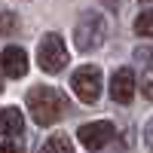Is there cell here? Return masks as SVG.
I'll return each mask as SVG.
<instances>
[{"mask_svg": "<svg viewBox=\"0 0 153 153\" xmlns=\"http://www.w3.org/2000/svg\"><path fill=\"white\" fill-rule=\"evenodd\" d=\"M141 3H150V0H141Z\"/></svg>", "mask_w": 153, "mask_h": 153, "instance_id": "cell-15", "label": "cell"}, {"mask_svg": "<svg viewBox=\"0 0 153 153\" xmlns=\"http://www.w3.org/2000/svg\"><path fill=\"white\" fill-rule=\"evenodd\" d=\"M135 34L138 37H153V6L144 9L141 16L135 19Z\"/></svg>", "mask_w": 153, "mask_h": 153, "instance_id": "cell-10", "label": "cell"}, {"mask_svg": "<svg viewBox=\"0 0 153 153\" xmlns=\"http://www.w3.org/2000/svg\"><path fill=\"white\" fill-rule=\"evenodd\" d=\"M28 110H31V117L37 126H52L61 120V113H65V98H61L58 89L52 86H34L31 92H28Z\"/></svg>", "mask_w": 153, "mask_h": 153, "instance_id": "cell-1", "label": "cell"}, {"mask_svg": "<svg viewBox=\"0 0 153 153\" xmlns=\"http://www.w3.org/2000/svg\"><path fill=\"white\" fill-rule=\"evenodd\" d=\"M25 132V117H22V110L19 107H3L0 110V135H9V138H16Z\"/></svg>", "mask_w": 153, "mask_h": 153, "instance_id": "cell-8", "label": "cell"}, {"mask_svg": "<svg viewBox=\"0 0 153 153\" xmlns=\"http://www.w3.org/2000/svg\"><path fill=\"white\" fill-rule=\"evenodd\" d=\"M135 95V74L132 68H117L110 76V98L117 101V104H129Z\"/></svg>", "mask_w": 153, "mask_h": 153, "instance_id": "cell-6", "label": "cell"}, {"mask_svg": "<svg viewBox=\"0 0 153 153\" xmlns=\"http://www.w3.org/2000/svg\"><path fill=\"white\" fill-rule=\"evenodd\" d=\"M0 68H3V74L9 80H19V76L28 74V52L22 46H6L0 52Z\"/></svg>", "mask_w": 153, "mask_h": 153, "instance_id": "cell-7", "label": "cell"}, {"mask_svg": "<svg viewBox=\"0 0 153 153\" xmlns=\"http://www.w3.org/2000/svg\"><path fill=\"white\" fill-rule=\"evenodd\" d=\"M147 144H150V147H153V120H150V123H147Z\"/></svg>", "mask_w": 153, "mask_h": 153, "instance_id": "cell-14", "label": "cell"}, {"mask_svg": "<svg viewBox=\"0 0 153 153\" xmlns=\"http://www.w3.org/2000/svg\"><path fill=\"white\" fill-rule=\"evenodd\" d=\"M104 34H107V22L101 12H83L74 25V46L80 52H92L104 43Z\"/></svg>", "mask_w": 153, "mask_h": 153, "instance_id": "cell-2", "label": "cell"}, {"mask_svg": "<svg viewBox=\"0 0 153 153\" xmlns=\"http://www.w3.org/2000/svg\"><path fill=\"white\" fill-rule=\"evenodd\" d=\"M40 153H74V144H71V138L68 135H49V141L40 147Z\"/></svg>", "mask_w": 153, "mask_h": 153, "instance_id": "cell-9", "label": "cell"}, {"mask_svg": "<svg viewBox=\"0 0 153 153\" xmlns=\"http://www.w3.org/2000/svg\"><path fill=\"white\" fill-rule=\"evenodd\" d=\"M74 95L83 101V104H95L98 95H101V71L95 65H83V68H76L74 71Z\"/></svg>", "mask_w": 153, "mask_h": 153, "instance_id": "cell-4", "label": "cell"}, {"mask_svg": "<svg viewBox=\"0 0 153 153\" xmlns=\"http://www.w3.org/2000/svg\"><path fill=\"white\" fill-rule=\"evenodd\" d=\"M37 65H40V71H46V74L65 71V65H68V46H65V40H61L58 34H46L40 40V46H37Z\"/></svg>", "mask_w": 153, "mask_h": 153, "instance_id": "cell-3", "label": "cell"}, {"mask_svg": "<svg viewBox=\"0 0 153 153\" xmlns=\"http://www.w3.org/2000/svg\"><path fill=\"white\" fill-rule=\"evenodd\" d=\"M0 153H22L19 144H0Z\"/></svg>", "mask_w": 153, "mask_h": 153, "instance_id": "cell-13", "label": "cell"}, {"mask_svg": "<svg viewBox=\"0 0 153 153\" xmlns=\"http://www.w3.org/2000/svg\"><path fill=\"white\" fill-rule=\"evenodd\" d=\"M135 58H153V49L150 46H138L135 49Z\"/></svg>", "mask_w": 153, "mask_h": 153, "instance_id": "cell-12", "label": "cell"}, {"mask_svg": "<svg viewBox=\"0 0 153 153\" xmlns=\"http://www.w3.org/2000/svg\"><path fill=\"white\" fill-rule=\"evenodd\" d=\"M113 135H117V129H113V123L107 120H98V123H86L80 126V132H76V138H80V144L86 150H101L107 147L113 141Z\"/></svg>", "mask_w": 153, "mask_h": 153, "instance_id": "cell-5", "label": "cell"}, {"mask_svg": "<svg viewBox=\"0 0 153 153\" xmlns=\"http://www.w3.org/2000/svg\"><path fill=\"white\" fill-rule=\"evenodd\" d=\"M141 92H144V98H147V101H153V68H150V71H144V80H141Z\"/></svg>", "mask_w": 153, "mask_h": 153, "instance_id": "cell-11", "label": "cell"}]
</instances>
